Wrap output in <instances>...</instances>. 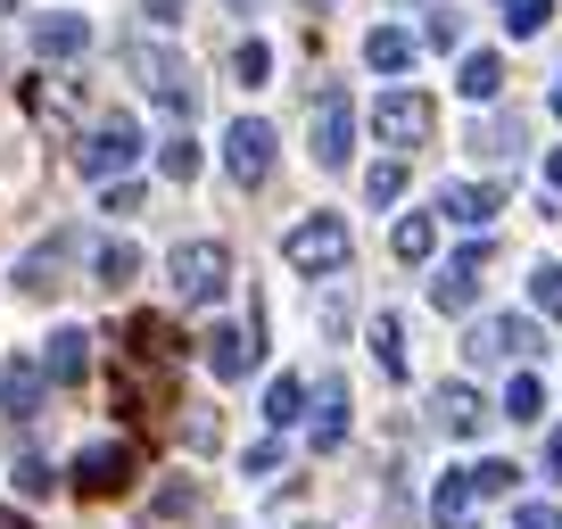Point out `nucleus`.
<instances>
[{
	"mask_svg": "<svg viewBox=\"0 0 562 529\" xmlns=\"http://www.w3.org/2000/svg\"><path fill=\"white\" fill-rule=\"evenodd\" d=\"M34 50L42 58H83L91 50V25L75 18V9H50V18H34Z\"/></svg>",
	"mask_w": 562,
	"mask_h": 529,
	"instance_id": "dca6fc26",
	"label": "nucleus"
},
{
	"mask_svg": "<svg viewBox=\"0 0 562 529\" xmlns=\"http://www.w3.org/2000/svg\"><path fill=\"white\" fill-rule=\"evenodd\" d=\"M488 414H496V406L480 397L472 381H447L439 397H430V423H439L447 439H480V430H488Z\"/></svg>",
	"mask_w": 562,
	"mask_h": 529,
	"instance_id": "9b49d317",
	"label": "nucleus"
},
{
	"mask_svg": "<svg viewBox=\"0 0 562 529\" xmlns=\"http://www.w3.org/2000/svg\"><path fill=\"white\" fill-rule=\"evenodd\" d=\"M199 356H207V372H215V381H248V372L265 364V339H257V323H215Z\"/></svg>",
	"mask_w": 562,
	"mask_h": 529,
	"instance_id": "6e6552de",
	"label": "nucleus"
},
{
	"mask_svg": "<svg viewBox=\"0 0 562 529\" xmlns=\"http://www.w3.org/2000/svg\"><path fill=\"white\" fill-rule=\"evenodd\" d=\"M166 282H175L182 306H215L232 290V248L224 240H182L175 257H166Z\"/></svg>",
	"mask_w": 562,
	"mask_h": 529,
	"instance_id": "f257e3e1",
	"label": "nucleus"
},
{
	"mask_svg": "<svg viewBox=\"0 0 562 529\" xmlns=\"http://www.w3.org/2000/svg\"><path fill=\"white\" fill-rule=\"evenodd\" d=\"M521 529H562V513H546V505H521Z\"/></svg>",
	"mask_w": 562,
	"mask_h": 529,
	"instance_id": "4c0bfd02",
	"label": "nucleus"
},
{
	"mask_svg": "<svg viewBox=\"0 0 562 529\" xmlns=\"http://www.w3.org/2000/svg\"><path fill=\"white\" fill-rule=\"evenodd\" d=\"M306 439H315L323 455L348 439V389H339V381H323V389H315V423H306Z\"/></svg>",
	"mask_w": 562,
	"mask_h": 529,
	"instance_id": "f3484780",
	"label": "nucleus"
},
{
	"mask_svg": "<svg viewBox=\"0 0 562 529\" xmlns=\"http://www.w3.org/2000/svg\"><path fill=\"white\" fill-rule=\"evenodd\" d=\"M430 124H439L430 91H389V100L372 108V133H381L389 149H422V142H430Z\"/></svg>",
	"mask_w": 562,
	"mask_h": 529,
	"instance_id": "423d86ee",
	"label": "nucleus"
},
{
	"mask_svg": "<svg viewBox=\"0 0 562 529\" xmlns=\"http://www.w3.org/2000/svg\"><path fill=\"white\" fill-rule=\"evenodd\" d=\"M75 248H83V240H75V232H50V240H42V248H25V257H18V290H25V299H50V290L67 282Z\"/></svg>",
	"mask_w": 562,
	"mask_h": 529,
	"instance_id": "9d476101",
	"label": "nucleus"
},
{
	"mask_svg": "<svg viewBox=\"0 0 562 529\" xmlns=\"http://www.w3.org/2000/svg\"><path fill=\"white\" fill-rule=\"evenodd\" d=\"M91 273H100V290H133L140 248H133V240H100V248H91Z\"/></svg>",
	"mask_w": 562,
	"mask_h": 529,
	"instance_id": "aec40b11",
	"label": "nucleus"
},
{
	"mask_svg": "<svg viewBox=\"0 0 562 529\" xmlns=\"http://www.w3.org/2000/svg\"><path fill=\"white\" fill-rule=\"evenodd\" d=\"M496 414H513V423H538V414H546L538 372H513V381H505V406H496Z\"/></svg>",
	"mask_w": 562,
	"mask_h": 529,
	"instance_id": "b1692460",
	"label": "nucleus"
},
{
	"mask_svg": "<svg viewBox=\"0 0 562 529\" xmlns=\"http://www.w3.org/2000/svg\"><path fill=\"white\" fill-rule=\"evenodd\" d=\"M372 356H381V372H389V381H405V323H397V315H381V323H372Z\"/></svg>",
	"mask_w": 562,
	"mask_h": 529,
	"instance_id": "393cba45",
	"label": "nucleus"
},
{
	"mask_svg": "<svg viewBox=\"0 0 562 529\" xmlns=\"http://www.w3.org/2000/svg\"><path fill=\"white\" fill-rule=\"evenodd\" d=\"M191 505H199L191 480H166V488H158V521H175V513H191Z\"/></svg>",
	"mask_w": 562,
	"mask_h": 529,
	"instance_id": "473e14b6",
	"label": "nucleus"
},
{
	"mask_svg": "<svg viewBox=\"0 0 562 529\" xmlns=\"http://www.w3.org/2000/svg\"><path fill=\"white\" fill-rule=\"evenodd\" d=\"M538 348H546V339H538V323H529V315H480L472 339H463L472 364H513V356H538Z\"/></svg>",
	"mask_w": 562,
	"mask_h": 529,
	"instance_id": "39448f33",
	"label": "nucleus"
},
{
	"mask_svg": "<svg viewBox=\"0 0 562 529\" xmlns=\"http://www.w3.org/2000/svg\"><path fill=\"white\" fill-rule=\"evenodd\" d=\"M281 257L299 264V273H339V264H348V224H339V215H306V224H290Z\"/></svg>",
	"mask_w": 562,
	"mask_h": 529,
	"instance_id": "7ed1b4c3",
	"label": "nucleus"
},
{
	"mask_svg": "<svg viewBox=\"0 0 562 529\" xmlns=\"http://www.w3.org/2000/svg\"><path fill=\"white\" fill-rule=\"evenodd\" d=\"M9 480H18L25 496H50V488H58V472H50L42 455H18V463H9Z\"/></svg>",
	"mask_w": 562,
	"mask_h": 529,
	"instance_id": "2f4dec72",
	"label": "nucleus"
},
{
	"mask_svg": "<svg viewBox=\"0 0 562 529\" xmlns=\"http://www.w3.org/2000/svg\"><path fill=\"white\" fill-rule=\"evenodd\" d=\"M224 166H232V182H265V175H273V124L240 116L224 133Z\"/></svg>",
	"mask_w": 562,
	"mask_h": 529,
	"instance_id": "f8f14e48",
	"label": "nucleus"
},
{
	"mask_svg": "<svg viewBox=\"0 0 562 529\" xmlns=\"http://www.w3.org/2000/svg\"><path fill=\"white\" fill-rule=\"evenodd\" d=\"M0 9H9V0H0Z\"/></svg>",
	"mask_w": 562,
	"mask_h": 529,
	"instance_id": "c03bdc74",
	"label": "nucleus"
},
{
	"mask_svg": "<svg viewBox=\"0 0 562 529\" xmlns=\"http://www.w3.org/2000/svg\"><path fill=\"white\" fill-rule=\"evenodd\" d=\"M513 480H521V472H513V463H472V488H480V496H505Z\"/></svg>",
	"mask_w": 562,
	"mask_h": 529,
	"instance_id": "72a5a7b5",
	"label": "nucleus"
},
{
	"mask_svg": "<svg viewBox=\"0 0 562 529\" xmlns=\"http://www.w3.org/2000/svg\"><path fill=\"white\" fill-rule=\"evenodd\" d=\"M554 116H562V83H554Z\"/></svg>",
	"mask_w": 562,
	"mask_h": 529,
	"instance_id": "79ce46f5",
	"label": "nucleus"
},
{
	"mask_svg": "<svg viewBox=\"0 0 562 529\" xmlns=\"http://www.w3.org/2000/svg\"><path fill=\"white\" fill-rule=\"evenodd\" d=\"M546 182H554V191H562V149H554V158H546Z\"/></svg>",
	"mask_w": 562,
	"mask_h": 529,
	"instance_id": "ea45409f",
	"label": "nucleus"
},
{
	"mask_svg": "<svg viewBox=\"0 0 562 529\" xmlns=\"http://www.w3.org/2000/svg\"><path fill=\"white\" fill-rule=\"evenodd\" d=\"M364 67L372 75H405L414 67V34H405V25H372L364 34Z\"/></svg>",
	"mask_w": 562,
	"mask_h": 529,
	"instance_id": "a211bd4d",
	"label": "nucleus"
},
{
	"mask_svg": "<svg viewBox=\"0 0 562 529\" xmlns=\"http://www.w3.org/2000/svg\"><path fill=\"white\" fill-rule=\"evenodd\" d=\"M430 42H439V50H447V42H463V18L447 9V0H430Z\"/></svg>",
	"mask_w": 562,
	"mask_h": 529,
	"instance_id": "f704fd0d",
	"label": "nucleus"
},
{
	"mask_svg": "<svg viewBox=\"0 0 562 529\" xmlns=\"http://www.w3.org/2000/svg\"><path fill=\"white\" fill-rule=\"evenodd\" d=\"M100 207H108V215H140V182H108Z\"/></svg>",
	"mask_w": 562,
	"mask_h": 529,
	"instance_id": "c9c22d12",
	"label": "nucleus"
},
{
	"mask_svg": "<svg viewBox=\"0 0 562 529\" xmlns=\"http://www.w3.org/2000/svg\"><path fill=\"white\" fill-rule=\"evenodd\" d=\"M42 389H50V381H42V364H9V372H0V414H18V423H25V414H42Z\"/></svg>",
	"mask_w": 562,
	"mask_h": 529,
	"instance_id": "6ab92c4d",
	"label": "nucleus"
},
{
	"mask_svg": "<svg viewBox=\"0 0 562 529\" xmlns=\"http://www.w3.org/2000/svg\"><path fill=\"white\" fill-rule=\"evenodd\" d=\"M232 75H240V83H273V50H265V42H240V50H232Z\"/></svg>",
	"mask_w": 562,
	"mask_h": 529,
	"instance_id": "c756f323",
	"label": "nucleus"
},
{
	"mask_svg": "<svg viewBox=\"0 0 562 529\" xmlns=\"http://www.w3.org/2000/svg\"><path fill=\"white\" fill-rule=\"evenodd\" d=\"M389 248H397L405 264H422V257H430V248H439V215H405V224L389 232Z\"/></svg>",
	"mask_w": 562,
	"mask_h": 529,
	"instance_id": "5701e85b",
	"label": "nucleus"
},
{
	"mask_svg": "<svg viewBox=\"0 0 562 529\" xmlns=\"http://www.w3.org/2000/svg\"><path fill=\"white\" fill-rule=\"evenodd\" d=\"M546 18H554V0H505V34H513V42L546 34Z\"/></svg>",
	"mask_w": 562,
	"mask_h": 529,
	"instance_id": "a878e982",
	"label": "nucleus"
},
{
	"mask_svg": "<svg viewBox=\"0 0 562 529\" xmlns=\"http://www.w3.org/2000/svg\"><path fill=\"white\" fill-rule=\"evenodd\" d=\"M529 306L562 323V264H538V273H529Z\"/></svg>",
	"mask_w": 562,
	"mask_h": 529,
	"instance_id": "cd10ccee",
	"label": "nucleus"
},
{
	"mask_svg": "<svg viewBox=\"0 0 562 529\" xmlns=\"http://www.w3.org/2000/svg\"><path fill=\"white\" fill-rule=\"evenodd\" d=\"M546 480H562V430H546Z\"/></svg>",
	"mask_w": 562,
	"mask_h": 529,
	"instance_id": "58836bf2",
	"label": "nucleus"
},
{
	"mask_svg": "<svg viewBox=\"0 0 562 529\" xmlns=\"http://www.w3.org/2000/svg\"><path fill=\"white\" fill-rule=\"evenodd\" d=\"M158 166H166V182H191L199 175V142H191V133H175V142L158 149Z\"/></svg>",
	"mask_w": 562,
	"mask_h": 529,
	"instance_id": "c85d7f7f",
	"label": "nucleus"
},
{
	"mask_svg": "<svg viewBox=\"0 0 562 529\" xmlns=\"http://www.w3.org/2000/svg\"><path fill=\"white\" fill-rule=\"evenodd\" d=\"M397 191H405V166H397V158H381V166L364 175V199H372V207H389Z\"/></svg>",
	"mask_w": 562,
	"mask_h": 529,
	"instance_id": "7c9ffc66",
	"label": "nucleus"
},
{
	"mask_svg": "<svg viewBox=\"0 0 562 529\" xmlns=\"http://www.w3.org/2000/svg\"><path fill=\"white\" fill-rule=\"evenodd\" d=\"M133 158H140V133L124 116H100L83 142H75V166H83L91 182H124V166H133Z\"/></svg>",
	"mask_w": 562,
	"mask_h": 529,
	"instance_id": "f03ea898",
	"label": "nucleus"
},
{
	"mask_svg": "<svg viewBox=\"0 0 562 529\" xmlns=\"http://www.w3.org/2000/svg\"><path fill=\"white\" fill-rule=\"evenodd\" d=\"M83 372H91V331H75V323H67V331H50V348H42V381L75 389Z\"/></svg>",
	"mask_w": 562,
	"mask_h": 529,
	"instance_id": "ddd939ff",
	"label": "nucleus"
},
{
	"mask_svg": "<svg viewBox=\"0 0 562 529\" xmlns=\"http://www.w3.org/2000/svg\"><path fill=\"white\" fill-rule=\"evenodd\" d=\"M0 529H25V521H18V513H0Z\"/></svg>",
	"mask_w": 562,
	"mask_h": 529,
	"instance_id": "a19ab883",
	"label": "nucleus"
},
{
	"mask_svg": "<svg viewBox=\"0 0 562 529\" xmlns=\"http://www.w3.org/2000/svg\"><path fill=\"white\" fill-rule=\"evenodd\" d=\"M456 91H463V100H496V91H505V58H496V50H472V58L456 67Z\"/></svg>",
	"mask_w": 562,
	"mask_h": 529,
	"instance_id": "412c9836",
	"label": "nucleus"
},
{
	"mask_svg": "<svg viewBox=\"0 0 562 529\" xmlns=\"http://www.w3.org/2000/svg\"><path fill=\"white\" fill-rule=\"evenodd\" d=\"M480 158H521V124H472Z\"/></svg>",
	"mask_w": 562,
	"mask_h": 529,
	"instance_id": "bb28decb",
	"label": "nucleus"
},
{
	"mask_svg": "<svg viewBox=\"0 0 562 529\" xmlns=\"http://www.w3.org/2000/svg\"><path fill=\"white\" fill-rule=\"evenodd\" d=\"M496 207H505V191H496V182H447V191H439V215H447V224H496Z\"/></svg>",
	"mask_w": 562,
	"mask_h": 529,
	"instance_id": "2eb2a0df",
	"label": "nucleus"
},
{
	"mask_svg": "<svg viewBox=\"0 0 562 529\" xmlns=\"http://www.w3.org/2000/svg\"><path fill=\"white\" fill-rule=\"evenodd\" d=\"M306 142H315V166H348V149H356V108H348V91H315V116H306Z\"/></svg>",
	"mask_w": 562,
	"mask_h": 529,
	"instance_id": "20e7f679",
	"label": "nucleus"
},
{
	"mask_svg": "<svg viewBox=\"0 0 562 529\" xmlns=\"http://www.w3.org/2000/svg\"><path fill=\"white\" fill-rule=\"evenodd\" d=\"M133 472H140V455L124 439H100V447L75 455V488H83V496H124V488H133Z\"/></svg>",
	"mask_w": 562,
	"mask_h": 529,
	"instance_id": "0eeeda50",
	"label": "nucleus"
},
{
	"mask_svg": "<svg viewBox=\"0 0 562 529\" xmlns=\"http://www.w3.org/2000/svg\"><path fill=\"white\" fill-rule=\"evenodd\" d=\"M133 67H140V91H149L158 108H175V116H191V108H199V83H191V67H182L175 50H140Z\"/></svg>",
	"mask_w": 562,
	"mask_h": 529,
	"instance_id": "1a4fd4ad",
	"label": "nucleus"
},
{
	"mask_svg": "<svg viewBox=\"0 0 562 529\" xmlns=\"http://www.w3.org/2000/svg\"><path fill=\"white\" fill-rule=\"evenodd\" d=\"M299 414H306V381H299V372H281V381L265 389V423H273V430H290Z\"/></svg>",
	"mask_w": 562,
	"mask_h": 529,
	"instance_id": "4be33fe9",
	"label": "nucleus"
},
{
	"mask_svg": "<svg viewBox=\"0 0 562 529\" xmlns=\"http://www.w3.org/2000/svg\"><path fill=\"white\" fill-rule=\"evenodd\" d=\"M480 264H488V248H463L456 264H439V282H430V306H439V315H463V306H472Z\"/></svg>",
	"mask_w": 562,
	"mask_h": 529,
	"instance_id": "4468645a",
	"label": "nucleus"
},
{
	"mask_svg": "<svg viewBox=\"0 0 562 529\" xmlns=\"http://www.w3.org/2000/svg\"><path fill=\"white\" fill-rule=\"evenodd\" d=\"M140 18L149 25H182V0H140Z\"/></svg>",
	"mask_w": 562,
	"mask_h": 529,
	"instance_id": "e433bc0d",
	"label": "nucleus"
},
{
	"mask_svg": "<svg viewBox=\"0 0 562 529\" xmlns=\"http://www.w3.org/2000/svg\"><path fill=\"white\" fill-rule=\"evenodd\" d=\"M232 9H257V0H232Z\"/></svg>",
	"mask_w": 562,
	"mask_h": 529,
	"instance_id": "37998d69",
	"label": "nucleus"
}]
</instances>
